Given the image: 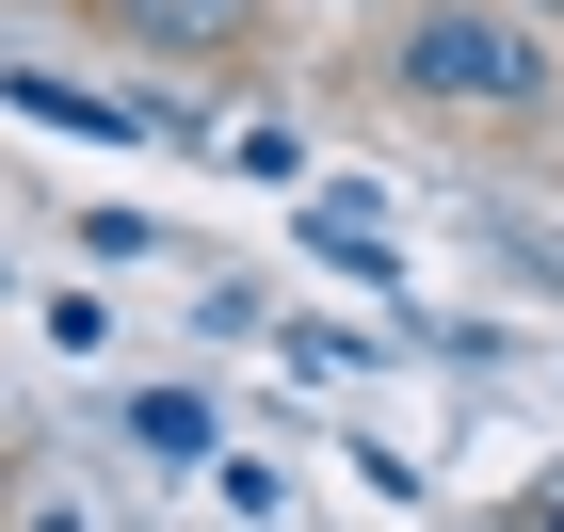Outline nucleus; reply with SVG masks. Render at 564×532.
Masks as SVG:
<instances>
[{
    "instance_id": "423d86ee",
    "label": "nucleus",
    "mask_w": 564,
    "mask_h": 532,
    "mask_svg": "<svg viewBox=\"0 0 564 532\" xmlns=\"http://www.w3.org/2000/svg\"><path fill=\"white\" fill-rule=\"evenodd\" d=\"M549 17H564V0H549Z\"/></svg>"
},
{
    "instance_id": "f257e3e1",
    "label": "nucleus",
    "mask_w": 564,
    "mask_h": 532,
    "mask_svg": "<svg viewBox=\"0 0 564 532\" xmlns=\"http://www.w3.org/2000/svg\"><path fill=\"white\" fill-rule=\"evenodd\" d=\"M388 82L420 97V113H468V130H517V113H549L564 97V48L532 33V17H500V0H420L388 48Z\"/></svg>"
},
{
    "instance_id": "20e7f679",
    "label": "nucleus",
    "mask_w": 564,
    "mask_h": 532,
    "mask_svg": "<svg viewBox=\"0 0 564 532\" xmlns=\"http://www.w3.org/2000/svg\"><path fill=\"white\" fill-rule=\"evenodd\" d=\"M323 259H339V274H388V242H371V210H355V194H323Z\"/></svg>"
},
{
    "instance_id": "f03ea898",
    "label": "nucleus",
    "mask_w": 564,
    "mask_h": 532,
    "mask_svg": "<svg viewBox=\"0 0 564 532\" xmlns=\"http://www.w3.org/2000/svg\"><path fill=\"white\" fill-rule=\"evenodd\" d=\"M97 17H113L145 65H226V48L259 33V0H97Z\"/></svg>"
},
{
    "instance_id": "39448f33",
    "label": "nucleus",
    "mask_w": 564,
    "mask_h": 532,
    "mask_svg": "<svg viewBox=\"0 0 564 532\" xmlns=\"http://www.w3.org/2000/svg\"><path fill=\"white\" fill-rule=\"evenodd\" d=\"M549 532H564V500H549Z\"/></svg>"
},
{
    "instance_id": "7ed1b4c3",
    "label": "nucleus",
    "mask_w": 564,
    "mask_h": 532,
    "mask_svg": "<svg viewBox=\"0 0 564 532\" xmlns=\"http://www.w3.org/2000/svg\"><path fill=\"white\" fill-rule=\"evenodd\" d=\"M130 436L162 452V468H210V403L194 388H130Z\"/></svg>"
}]
</instances>
